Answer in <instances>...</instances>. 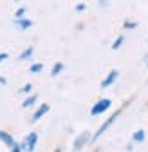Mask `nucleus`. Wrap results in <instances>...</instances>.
<instances>
[{
	"label": "nucleus",
	"instance_id": "nucleus-24",
	"mask_svg": "<svg viewBox=\"0 0 148 152\" xmlns=\"http://www.w3.org/2000/svg\"><path fill=\"white\" fill-rule=\"evenodd\" d=\"M94 152H101V150H98V148H96V150H94Z\"/></svg>",
	"mask_w": 148,
	"mask_h": 152
},
{
	"label": "nucleus",
	"instance_id": "nucleus-14",
	"mask_svg": "<svg viewBox=\"0 0 148 152\" xmlns=\"http://www.w3.org/2000/svg\"><path fill=\"white\" fill-rule=\"evenodd\" d=\"M44 71V64H33L31 67H29V72H33V74H38V72H42Z\"/></svg>",
	"mask_w": 148,
	"mask_h": 152
},
{
	"label": "nucleus",
	"instance_id": "nucleus-9",
	"mask_svg": "<svg viewBox=\"0 0 148 152\" xmlns=\"http://www.w3.org/2000/svg\"><path fill=\"white\" fill-rule=\"evenodd\" d=\"M36 102H38V94H29V96L22 102V109H31L36 105Z\"/></svg>",
	"mask_w": 148,
	"mask_h": 152
},
{
	"label": "nucleus",
	"instance_id": "nucleus-4",
	"mask_svg": "<svg viewBox=\"0 0 148 152\" xmlns=\"http://www.w3.org/2000/svg\"><path fill=\"white\" fill-rule=\"evenodd\" d=\"M89 141H90V132H89V130H83L81 134H78V136H76V140H74L72 150H74V152H80V150L89 143Z\"/></svg>",
	"mask_w": 148,
	"mask_h": 152
},
{
	"label": "nucleus",
	"instance_id": "nucleus-7",
	"mask_svg": "<svg viewBox=\"0 0 148 152\" xmlns=\"http://www.w3.org/2000/svg\"><path fill=\"white\" fill-rule=\"evenodd\" d=\"M119 78V71L118 69H112V71H110L108 74H107V78L101 82V89H107V87H110V85H112L116 80Z\"/></svg>",
	"mask_w": 148,
	"mask_h": 152
},
{
	"label": "nucleus",
	"instance_id": "nucleus-6",
	"mask_svg": "<svg viewBox=\"0 0 148 152\" xmlns=\"http://www.w3.org/2000/svg\"><path fill=\"white\" fill-rule=\"evenodd\" d=\"M15 27L16 29H20V31H25V29H31L33 26H34V22L31 20V18H25V16H22V18H15Z\"/></svg>",
	"mask_w": 148,
	"mask_h": 152
},
{
	"label": "nucleus",
	"instance_id": "nucleus-20",
	"mask_svg": "<svg viewBox=\"0 0 148 152\" xmlns=\"http://www.w3.org/2000/svg\"><path fill=\"white\" fill-rule=\"evenodd\" d=\"M11 152H24V150H22V147H20V143H16V145H15V147L11 148Z\"/></svg>",
	"mask_w": 148,
	"mask_h": 152
},
{
	"label": "nucleus",
	"instance_id": "nucleus-15",
	"mask_svg": "<svg viewBox=\"0 0 148 152\" xmlns=\"http://www.w3.org/2000/svg\"><path fill=\"white\" fill-rule=\"evenodd\" d=\"M136 27H137V22H134V20H125L123 22V29H126V31H132Z\"/></svg>",
	"mask_w": 148,
	"mask_h": 152
},
{
	"label": "nucleus",
	"instance_id": "nucleus-8",
	"mask_svg": "<svg viewBox=\"0 0 148 152\" xmlns=\"http://www.w3.org/2000/svg\"><path fill=\"white\" fill-rule=\"evenodd\" d=\"M0 141H2V143H4V145H6V147L9 148V150H11V148H13V147L16 145L15 138H13V136L9 134V132H6V130H0Z\"/></svg>",
	"mask_w": 148,
	"mask_h": 152
},
{
	"label": "nucleus",
	"instance_id": "nucleus-1",
	"mask_svg": "<svg viewBox=\"0 0 148 152\" xmlns=\"http://www.w3.org/2000/svg\"><path fill=\"white\" fill-rule=\"evenodd\" d=\"M123 109H125V105H123L121 109H118L116 112H112V114H110V118H108L107 121H103V123L99 125V129H98V130L94 132V134H92V138H90V141H92V143H94L96 140H99V138H101V136L105 134V132H107V130H108L110 127H112V123H114V121H116V120L119 118V114L123 112Z\"/></svg>",
	"mask_w": 148,
	"mask_h": 152
},
{
	"label": "nucleus",
	"instance_id": "nucleus-19",
	"mask_svg": "<svg viewBox=\"0 0 148 152\" xmlns=\"http://www.w3.org/2000/svg\"><path fill=\"white\" fill-rule=\"evenodd\" d=\"M9 58V54L7 53H0V64H2V62H6Z\"/></svg>",
	"mask_w": 148,
	"mask_h": 152
},
{
	"label": "nucleus",
	"instance_id": "nucleus-17",
	"mask_svg": "<svg viewBox=\"0 0 148 152\" xmlns=\"http://www.w3.org/2000/svg\"><path fill=\"white\" fill-rule=\"evenodd\" d=\"M85 9H87V4H83V2H80V4L74 6V11H76V13H83Z\"/></svg>",
	"mask_w": 148,
	"mask_h": 152
},
{
	"label": "nucleus",
	"instance_id": "nucleus-22",
	"mask_svg": "<svg viewBox=\"0 0 148 152\" xmlns=\"http://www.w3.org/2000/svg\"><path fill=\"white\" fill-rule=\"evenodd\" d=\"M6 83H7V80L4 78V76H0V85H6Z\"/></svg>",
	"mask_w": 148,
	"mask_h": 152
},
{
	"label": "nucleus",
	"instance_id": "nucleus-25",
	"mask_svg": "<svg viewBox=\"0 0 148 152\" xmlns=\"http://www.w3.org/2000/svg\"><path fill=\"white\" fill-rule=\"evenodd\" d=\"M15 2H20V0H15Z\"/></svg>",
	"mask_w": 148,
	"mask_h": 152
},
{
	"label": "nucleus",
	"instance_id": "nucleus-11",
	"mask_svg": "<svg viewBox=\"0 0 148 152\" xmlns=\"http://www.w3.org/2000/svg\"><path fill=\"white\" fill-rule=\"evenodd\" d=\"M33 54H34V47H33V45H29V47H25L20 54H18V58H20V60H29Z\"/></svg>",
	"mask_w": 148,
	"mask_h": 152
},
{
	"label": "nucleus",
	"instance_id": "nucleus-3",
	"mask_svg": "<svg viewBox=\"0 0 148 152\" xmlns=\"http://www.w3.org/2000/svg\"><path fill=\"white\" fill-rule=\"evenodd\" d=\"M36 143H38V134H36V132H29V134L24 138V141L20 143V147H22L24 152H34Z\"/></svg>",
	"mask_w": 148,
	"mask_h": 152
},
{
	"label": "nucleus",
	"instance_id": "nucleus-13",
	"mask_svg": "<svg viewBox=\"0 0 148 152\" xmlns=\"http://www.w3.org/2000/svg\"><path fill=\"white\" fill-rule=\"evenodd\" d=\"M123 44H125V36H118L114 40V44H112V51H119Z\"/></svg>",
	"mask_w": 148,
	"mask_h": 152
},
{
	"label": "nucleus",
	"instance_id": "nucleus-21",
	"mask_svg": "<svg viewBox=\"0 0 148 152\" xmlns=\"http://www.w3.org/2000/svg\"><path fill=\"white\" fill-rule=\"evenodd\" d=\"M98 4H99L101 7H108V0H98Z\"/></svg>",
	"mask_w": 148,
	"mask_h": 152
},
{
	"label": "nucleus",
	"instance_id": "nucleus-12",
	"mask_svg": "<svg viewBox=\"0 0 148 152\" xmlns=\"http://www.w3.org/2000/svg\"><path fill=\"white\" fill-rule=\"evenodd\" d=\"M63 69H65V64H63V62H56V64L52 65V69H51V76H58V74H62Z\"/></svg>",
	"mask_w": 148,
	"mask_h": 152
},
{
	"label": "nucleus",
	"instance_id": "nucleus-10",
	"mask_svg": "<svg viewBox=\"0 0 148 152\" xmlns=\"http://www.w3.org/2000/svg\"><path fill=\"white\" fill-rule=\"evenodd\" d=\"M146 140V132H144V129H139V130H136L134 134H132V141L134 143H143Z\"/></svg>",
	"mask_w": 148,
	"mask_h": 152
},
{
	"label": "nucleus",
	"instance_id": "nucleus-2",
	"mask_svg": "<svg viewBox=\"0 0 148 152\" xmlns=\"http://www.w3.org/2000/svg\"><path fill=\"white\" fill-rule=\"evenodd\" d=\"M110 107H112V100H110V98H101V100H98L94 105H92V109H90V116H99V114L107 112Z\"/></svg>",
	"mask_w": 148,
	"mask_h": 152
},
{
	"label": "nucleus",
	"instance_id": "nucleus-16",
	"mask_svg": "<svg viewBox=\"0 0 148 152\" xmlns=\"http://www.w3.org/2000/svg\"><path fill=\"white\" fill-rule=\"evenodd\" d=\"M25 11H27V7H18V9L15 11V18H22V16H25Z\"/></svg>",
	"mask_w": 148,
	"mask_h": 152
},
{
	"label": "nucleus",
	"instance_id": "nucleus-18",
	"mask_svg": "<svg viewBox=\"0 0 148 152\" xmlns=\"http://www.w3.org/2000/svg\"><path fill=\"white\" fill-rule=\"evenodd\" d=\"M31 91H33V85H31V83H25V85L20 89V94H29Z\"/></svg>",
	"mask_w": 148,
	"mask_h": 152
},
{
	"label": "nucleus",
	"instance_id": "nucleus-5",
	"mask_svg": "<svg viewBox=\"0 0 148 152\" xmlns=\"http://www.w3.org/2000/svg\"><path fill=\"white\" fill-rule=\"evenodd\" d=\"M51 110V107H49V103H42V105H38V109H36L34 112H33V116H31V121L34 123V121H38V120H42L45 114Z\"/></svg>",
	"mask_w": 148,
	"mask_h": 152
},
{
	"label": "nucleus",
	"instance_id": "nucleus-23",
	"mask_svg": "<svg viewBox=\"0 0 148 152\" xmlns=\"http://www.w3.org/2000/svg\"><path fill=\"white\" fill-rule=\"evenodd\" d=\"M54 152H62V147H58V148H56V150H54Z\"/></svg>",
	"mask_w": 148,
	"mask_h": 152
}]
</instances>
